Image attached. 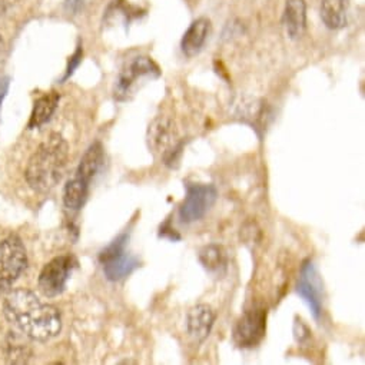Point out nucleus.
Listing matches in <instances>:
<instances>
[{
    "instance_id": "2eb2a0df",
    "label": "nucleus",
    "mask_w": 365,
    "mask_h": 365,
    "mask_svg": "<svg viewBox=\"0 0 365 365\" xmlns=\"http://www.w3.org/2000/svg\"><path fill=\"white\" fill-rule=\"evenodd\" d=\"M89 195V182L75 175L69 179L63 189V203L70 210H79Z\"/></svg>"
},
{
    "instance_id": "9d476101",
    "label": "nucleus",
    "mask_w": 365,
    "mask_h": 365,
    "mask_svg": "<svg viewBox=\"0 0 365 365\" xmlns=\"http://www.w3.org/2000/svg\"><path fill=\"white\" fill-rule=\"evenodd\" d=\"M297 292L308 304L314 318L318 320L322 313V282L311 261H307L301 269Z\"/></svg>"
},
{
    "instance_id": "f03ea898",
    "label": "nucleus",
    "mask_w": 365,
    "mask_h": 365,
    "mask_svg": "<svg viewBox=\"0 0 365 365\" xmlns=\"http://www.w3.org/2000/svg\"><path fill=\"white\" fill-rule=\"evenodd\" d=\"M69 145L59 133H50L30 157L26 167V181L40 193L52 191L63 178L67 165Z\"/></svg>"
},
{
    "instance_id": "6e6552de",
    "label": "nucleus",
    "mask_w": 365,
    "mask_h": 365,
    "mask_svg": "<svg viewBox=\"0 0 365 365\" xmlns=\"http://www.w3.org/2000/svg\"><path fill=\"white\" fill-rule=\"evenodd\" d=\"M218 198V191L212 184L186 185V196L179 208V219L184 224H192L206 215Z\"/></svg>"
},
{
    "instance_id": "5701e85b",
    "label": "nucleus",
    "mask_w": 365,
    "mask_h": 365,
    "mask_svg": "<svg viewBox=\"0 0 365 365\" xmlns=\"http://www.w3.org/2000/svg\"><path fill=\"white\" fill-rule=\"evenodd\" d=\"M159 237H162V238H169V240H172V241H174V240H179V235H176L175 230L169 228L168 224H165V225L161 228Z\"/></svg>"
},
{
    "instance_id": "aec40b11",
    "label": "nucleus",
    "mask_w": 365,
    "mask_h": 365,
    "mask_svg": "<svg viewBox=\"0 0 365 365\" xmlns=\"http://www.w3.org/2000/svg\"><path fill=\"white\" fill-rule=\"evenodd\" d=\"M82 56H84V50H82V47L79 46L78 49H77V52L72 55V57H70V60H69V64H67V69H66V75H64V78H63V81H66L73 72H75V69L79 66V63L82 62Z\"/></svg>"
},
{
    "instance_id": "b1692460",
    "label": "nucleus",
    "mask_w": 365,
    "mask_h": 365,
    "mask_svg": "<svg viewBox=\"0 0 365 365\" xmlns=\"http://www.w3.org/2000/svg\"><path fill=\"white\" fill-rule=\"evenodd\" d=\"M296 324H297V325L294 327V332H297V334H296V337H297V339H298V341H303V339H304L305 337H308V334H310V332H308V328L305 327V328H304L305 334H301V335H300V334H298V327H300V328H303V325H304V324H303L301 321H297ZM300 332H301V331H300Z\"/></svg>"
},
{
    "instance_id": "7ed1b4c3",
    "label": "nucleus",
    "mask_w": 365,
    "mask_h": 365,
    "mask_svg": "<svg viewBox=\"0 0 365 365\" xmlns=\"http://www.w3.org/2000/svg\"><path fill=\"white\" fill-rule=\"evenodd\" d=\"M150 148L161 155L162 162L168 168H178L184 151V140L172 120L159 118L154 120L148 130Z\"/></svg>"
},
{
    "instance_id": "412c9836",
    "label": "nucleus",
    "mask_w": 365,
    "mask_h": 365,
    "mask_svg": "<svg viewBox=\"0 0 365 365\" xmlns=\"http://www.w3.org/2000/svg\"><path fill=\"white\" fill-rule=\"evenodd\" d=\"M86 0H64V11L69 15H78Z\"/></svg>"
},
{
    "instance_id": "4be33fe9",
    "label": "nucleus",
    "mask_w": 365,
    "mask_h": 365,
    "mask_svg": "<svg viewBox=\"0 0 365 365\" xmlns=\"http://www.w3.org/2000/svg\"><path fill=\"white\" fill-rule=\"evenodd\" d=\"M8 91H9V78H6V77L0 78V108H2V103H4V99L8 94Z\"/></svg>"
},
{
    "instance_id": "20e7f679",
    "label": "nucleus",
    "mask_w": 365,
    "mask_h": 365,
    "mask_svg": "<svg viewBox=\"0 0 365 365\" xmlns=\"http://www.w3.org/2000/svg\"><path fill=\"white\" fill-rule=\"evenodd\" d=\"M26 266V249L16 235L0 242V294H5L12 288Z\"/></svg>"
},
{
    "instance_id": "a211bd4d",
    "label": "nucleus",
    "mask_w": 365,
    "mask_h": 365,
    "mask_svg": "<svg viewBox=\"0 0 365 365\" xmlns=\"http://www.w3.org/2000/svg\"><path fill=\"white\" fill-rule=\"evenodd\" d=\"M32 356V349L28 344L22 342L15 332H11L6 344V359L11 364H25Z\"/></svg>"
},
{
    "instance_id": "f3484780",
    "label": "nucleus",
    "mask_w": 365,
    "mask_h": 365,
    "mask_svg": "<svg viewBox=\"0 0 365 365\" xmlns=\"http://www.w3.org/2000/svg\"><path fill=\"white\" fill-rule=\"evenodd\" d=\"M321 18L328 29L347 25V0H321Z\"/></svg>"
},
{
    "instance_id": "6ab92c4d",
    "label": "nucleus",
    "mask_w": 365,
    "mask_h": 365,
    "mask_svg": "<svg viewBox=\"0 0 365 365\" xmlns=\"http://www.w3.org/2000/svg\"><path fill=\"white\" fill-rule=\"evenodd\" d=\"M199 261L205 269L213 272L224 266L225 255L223 252V248H219L218 245H208L201 249Z\"/></svg>"
},
{
    "instance_id": "39448f33",
    "label": "nucleus",
    "mask_w": 365,
    "mask_h": 365,
    "mask_svg": "<svg viewBox=\"0 0 365 365\" xmlns=\"http://www.w3.org/2000/svg\"><path fill=\"white\" fill-rule=\"evenodd\" d=\"M159 75H161V70L151 57L148 56L135 57L120 72L115 95L119 101H125L136 92L140 84H145V81L155 79Z\"/></svg>"
},
{
    "instance_id": "1a4fd4ad",
    "label": "nucleus",
    "mask_w": 365,
    "mask_h": 365,
    "mask_svg": "<svg viewBox=\"0 0 365 365\" xmlns=\"http://www.w3.org/2000/svg\"><path fill=\"white\" fill-rule=\"evenodd\" d=\"M266 331V310L251 308L244 313V315L237 321L234 327V341L241 348L257 347Z\"/></svg>"
},
{
    "instance_id": "dca6fc26",
    "label": "nucleus",
    "mask_w": 365,
    "mask_h": 365,
    "mask_svg": "<svg viewBox=\"0 0 365 365\" xmlns=\"http://www.w3.org/2000/svg\"><path fill=\"white\" fill-rule=\"evenodd\" d=\"M59 99H60V96L56 92H50V94L40 96L35 102V106H33V111H32V115H30V119L28 123L29 129L40 128L42 125H45L55 113Z\"/></svg>"
},
{
    "instance_id": "9b49d317",
    "label": "nucleus",
    "mask_w": 365,
    "mask_h": 365,
    "mask_svg": "<svg viewBox=\"0 0 365 365\" xmlns=\"http://www.w3.org/2000/svg\"><path fill=\"white\" fill-rule=\"evenodd\" d=\"M213 322H215V313L206 304L195 305L193 308L189 310L186 317L188 332L198 342H203L209 337Z\"/></svg>"
},
{
    "instance_id": "ddd939ff",
    "label": "nucleus",
    "mask_w": 365,
    "mask_h": 365,
    "mask_svg": "<svg viewBox=\"0 0 365 365\" xmlns=\"http://www.w3.org/2000/svg\"><path fill=\"white\" fill-rule=\"evenodd\" d=\"M209 28L210 23L205 18H199L191 23L181 40V49L188 57H193L201 52L208 39Z\"/></svg>"
},
{
    "instance_id": "f8f14e48",
    "label": "nucleus",
    "mask_w": 365,
    "mask_h": 365,
    "mask_svg": "<svg viewBox=\"0 0 365 365\" xmlns=\"http://www.w3.org/2000/svg\"><path fill=\"white\" fill-rule=\"evenodd\" d=\"M283 22L288 36L294 40L300 39L307 28L305 0H286Z\"/></svg>"
},
{
    "instance_id": "423d86ee",
    "label": "nucleus",
    "mask_w": 365,
    "mask_h": 365,
    "mask_svg": "<svg viewBox=\"0 0 365 365\" xmlns=\"http://www.w3.org/2000/svg\"><path fill=\"white\" fill-rule=\"evenodd\" d=\"M128 240V234L119 235L99 255V261L103 266L105 276L109 281L125 279L139 266V261L126 252Z\"/></svg>"
},
{
    "instance_id": "393cba45",
    "label": "nucleus",
    "mask_w": 365,
    "mask_h": 365,
    "mask_svg": "<svg viewBox=\"0 0 365 365\" xmlns=\"http://www.w3.org/2000/svg\"><path fill=\"white\" fill-rule=\"evenodd\" d=\"M4 46H5V43H4V38L0 36V53H2V50H4Z\"/></svg>"
},
{
    "instance_id": "0eeeda50",
    "label": "nucleus",
    "mask_w": 365,
    "mask_h": 365,
    "mask_svg": "<svg viewBox=\"0 0 365 365\" xmlns=\"http://www.w3.org/2000/svg\"><path fill=\"white\" fill-rule=\"evenodd\" d=\"M77 266L78 261L70 254L53 258L49 264L45 265L39 275V289L42 294L49 298L60 296L66 288L73 269Z\"/></svg>"
},
{
    "instance_id": "4468645a",
    "label": "nucleus",
    "mask_w": 365,
    "mask_h": 365,
    "mask_svg": "<svg viewBox=\"0 0 365 365\" xmlns=\"http://www.w3.org/2000/svg\"><path fill=\"white\" fill-rule=\"evenodd\" d=\"M103 164H105V150H103L102 143L99 140H96L95 143H92L89 146V150L85 152L84 158L81 159L77 175L91 184V181L102 169Z\"/></svg>"
},
{
    "instance_id": "f257e3e1",
    "label": "nucleus",
    "mask_w": 365,
    "mask_h": 365,
    "mask_svg": "<svg viewBox=\"0 0 365 365\" xmlns=\"http://www.w3.org/2000/svg\"><path fill=\"white\" fill-rule=\"evenodd\" d=\"M4 311L6 318L28 338L46 342L60 334L62 317L59 310L40 301L36 294L26 288L9 292Z\"/></svg>"
}]
</instances>
